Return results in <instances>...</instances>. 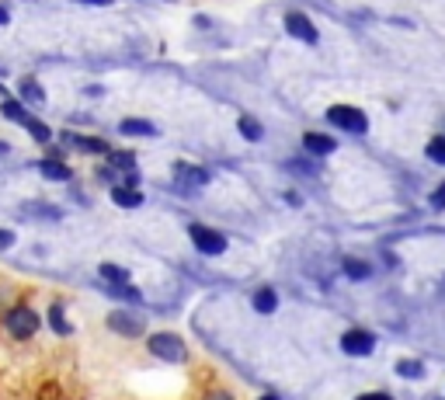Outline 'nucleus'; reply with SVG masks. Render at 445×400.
<instances>
[{
    "label": "nucleus",
    "instance_id": "1",
    "mask_svg": "<svg viewBox=\"0 0 445 400\" xmlns=\"http://www.w3.org/2000/svg\"><path fill=\"white\" fill-rule=\"evenodd\" d=\"M327 122H331L334 129H344V132H355V136H362V132L369 129L365 112H358V108H351V105H334V108H327Z\"/></svg>",
    "mask_w": 445,
    "mask_h": 400
},
{
    "label": "nucleus",
    "instance_id": "2",
    "mask_svg": "<svg viewBox=\"0 0 445 400\" xmlns=\"http://www.w3.org/2000/svg\"><path fill=\"white\" fill-rule=\"evenodd\" d=\"M4 327H8V334H11V338H21V341H25V338H32V334H35V327H39V313H35L32 306H25V303H21V306H11V310H8V317H4Z\"/></svg>",
    "mask_w": 445,
    "mask_h": 400
},
{
    "label": "nucleus",
    "instance_id": "3",
    "mask_svg": "<svg viewBox=\"0 0 445 400\" xmlns=\"http://www.w3.org/2000/svg\"><path fill=\"white\" fill-rule=\"evenodd\" d=\"M146 348L157 355V358H167V362H184V341L177 334H153L146 341Z\"/></svg>",
    "mask_w": 445,
    "mask_h": 400
},
{
    "label": "nucleus",
    "instance_id": "4",
    "mask_svg": "<svg viewBox=\"0 0 445 400\" xmlns=\"http://www.w3.org/2000/svg\"><path fill=\"white\" fill-rule=\"evenodd\" d=\"M188 237L195 241V247L202 251V254H222V251H227V237H222L219 230H209V227H191L188 230Z\"/></svg>",
    "mask_w": 445,
    "mask_h": 400
},
{
    "label": "nucleus",
    "instance_id": "5",
    "mask_svg": "<svg viewBox=\"0 0 445 400\" xmlns=\"http://www.w3.org/2000/svg\"><path fill=\"white\" fill-rule=\"evenodd\" d=\"M372 348H376V338H372L369 331H362V327L344 331V338H341V351H348V355H355V358L372 355Z\"/></svg>",
    "mask_w": 445,
    "mask_h": 400
},
{
    "label": "nucleus",
    "instance_id": "6",
    "mask_svg": "<svg viewBox=\"0 0 445 400\" xmlns=\"http://www.w3.org/2000/svg\"><path fill=\"white\" fill-rule=\"evenodd\" d=\"M286 32L293 35V39H299V42H306V46H317V28H313V21L306 18V15H299V11H293V15H286Z\"/></svg>",
    "mask_w": 445,
    "mask_h": 400
},
{
    "label": "nucleus",
    "instance_id": "7",
    "mask_svg": "<svg viewBox=\"0 0 445 400\" xmlns=\"http://www.w3.org/2000/svg\"><path fill=\"white\" fill-rule=\"evenodd\" d=\"M303 150L313 153V157H327V153L338 150V143H334L331 136H324V132H306V136H303Z\"/></svg>",
    "mask_w": 445,
    "mask_h": 400
},
{
    "label": "nucleus",
    "instance_id": "8",
    "mask_svg": "<svg viewBox=\"0 0 445 400\" xmlns=\"http://www.w3.org/2000/svg\"><path fill=\"white\" fill-rule=\"evenodd\" d=\"M112 202L122 206V209H139L143 206V191L129 188V184H119V188H112Z\"/></svg>",
    "mask_w": 445,
    "mask_h": 400
},
{
    "label": "nucleus",
    "instance_id": "9",
    "mask_svg": "<svg viewBox=\"0 0 445 400\" xmlns=\"http://www.w3.org/2000/svg\"><path fill=\"white\" fill-rule=\"evenodd\" d=\"M108 327L119 331V334H129V338H136V334L143 331V324H139L136 317H129V313H112V317H108Z\"/></svg>",
    "mask_w": 445,
    "mask_h": 400
},
{
    "label": "nucleus",
    "instance_id": "10",
    "mask_svg": "<svg viewBox=\"0 0 445 400\" xmlns=\"http://www.w3.org/2000/svg\"><path fill=\"white\" fill-rule=\"evenodd\" d=\"M177 181H181L184 188H198V184H205V181H209V174H205L202 167H188V164H177Z\"/></svg>",
    "mask_w": 445,
    "mask_h": 400
},
{
    "label": "nucleus",
    "instance_id": "11",
    "mask_svg": "<svg viewBox=\"0 0 445 400\" xmlns=\"http://www.w3.org/2000/svg\"><path fill=\"white\" fill-rule=\"evenodd\" d=\"M254 310H258V313H275V310H279L275 289H258V293H254Z\"/></svg>",
    "mask_w": 445,
    "mask_h": 400
},
{
    "label": "nucleus",
    "instance_id": "12",
    "mask_svg": "<svg viewBox=\"0 0 445 400\" xmlns=\"http://www.w3.org/2000/svg\"><path fill=\"white\" fill-rule=\"evenodd\" d=\"M122 132H125V136H153L157 129H153V122H146V119H125V122H122Z\"/></svg>",
    "mask_w": 445,
    "mask_h": 400
},
{
    "label": "nucleus",
    "instance_id": "13",
    "mask_svg": "<svg viewBox=\"0 0 445 400\" xmlns=\"http://www.w3.org/2000/svg\"><path fill=\"white\" fill-rule=\"evenodd\" d=\"M49 181H70V167L67 164H60V160H42V167H39Z\"/></svg>",
    "mask_w": 445,
    "mask_h": 400
},
{
    "label": "nucleus",
    "instance_id": "14",
    "mask_svg": "<svg viewBox=\"0 0 445 400\" xmlns=\"http://www.w3.org/2000/svg\"><path fill=\"white\" fill-rule=\"evenodd\" d=\"M344 275L362 282V279H369V275H372V268H369L365 261H358V258H344Z\"/></svg>",
    "mask_w": 445,
    "mask_h": 400
},
{
    "label": "nucleus",
    "instance_id": "15",
    "mask_svg": "<svg viewBox=\"0 0 445 400\" xmlns=\"http://www.w3.org/2000/svg\"><path fill=\"white\" fill-rule=\"evenodd\" d=\"M101 279H105L108 286H125V282H129V272L119 268V265H101Z\"/></svg>",
    "mask_w": 445,
    "mask_h": 400
},
{
    "label": "nucleus",
    "instance_id": "16",
    "mask_svg": "<svg viewBox=\"0 0 445 400\" xmlns=\"http://www.w3.org/2000/svg\"><path fill=\"white\" fill-rule=\"evenodd\" d=\"M396 376H403V379H421V376H424V365L414 362V358H400V362H396Z\"/></svg>",
    "mask_w": 445,
    "mask_h": 400
},
{
    "label": "nucleus",
    "instance_id": "17",
    "mask_svg": "<svg viewBox=\"0 0 445 400\" xmlns=\"http://www.w3.org/2000/svg\"><path fill=\"white\" fill-rule=\"evenodd\" d=\"M18 91H21V98H25V101H32V105H42V101H46V91H42L35 80H21V87H18Z\"/></svg>",
    "mask_w": 445,
    "mask_h": 400
},
{
    "label": "nucleus",
    "instance_id": "18",
    "mask_svg": "<svg viewBox=\"0 0 445 400\" xmlns=\"http://www.w3.org/2000/svg\"><path fill=\"white\" fill-rule=\"evenodd\" d=\"M73 146H80V150H87V153H108V146L101 143V139H91V136H67Z\"/></svg>",
    "mask_w": 445,
    "mask_h": 400
},
{
    "label": "nucleus",
    "instance_id": "19",
    "mask_svg": "<svg viewBox=\"0 0 445 400\" xmlns=\"http://www.w3.org/2000/svg\"><path fill=\"white\" fill-rule=\"evenodd\" d=\"M25 129H32V136H35L39 143H49V139H53V132H49V129H46L39 119H32V115L25 119Z\"/></svg>",
    "mask_w": 445,
    "mask_h": 400
},
{
    "label": "nucleus",
    "instance_id": "20",
    "mask_svg": "<svg viewBox=\"0 0 445 400\" xmlns=\"http://www.w3.org/2000/svg\"><path fill=\"white\" fill-rule=\"evenodd\" d=\"M428 157H431L435 164L445 167V136H435V139L428 143Z\"/></svg>",
    "mask_w": 445,
    "mask_h": 400
},
{
    "label": "nucleus",
    "instance_id": "21",
    "mask_svg": "<svg viewBox=\"0 0 445 400\" xmlns=\"http://www.w3.org/2000/svg\"><path fill=\"white\" fill-rule=\"evenodd\" d=\"M49 320H53V331H60V334H70V324L63 320V306H53V310H49Z\"/></svg>",
    "mask_w": 445,
    "mask_h": 400
},
{
    "label": "nucleus",
    "instance_id": "22",
    "mask_svg": "<svg viewBox=\"0 0 445 400\" xmlns=\"http://www.w3.org/2000/svg\"><path fill=\"white\" fill-rule=\"evenodd\" d=\"M4 115H8V119H18L21 125H25V119H28V112H25L18 101H8V105H4Z\"/></svg>",
    "mask_w": 445,
    "mask_h": 400
},
{
    "label": "nucleus",
    "instance_id": "23",
    "mask_svg": "<svg viewBox=\"0 0 445 400\" xmlns=\"http://www.w3.org/2000/svg\"><path fill=\"white\" fill-rule=\"evenodd\" d=\"M241 132H244L247 139H261V125H258L254 119H241Z\"/></svg>",
    "mask_w": 445,
    "mask_h": 400
},
{
    "label": "nucleus",
    "instance_id": "24",
    "mask_svg": "<svg viewBox=\"0 0 445 400\" xmlns=\"http://www.w3.org/2000/svg\"><path fill=\"white\" fill-rule=\"evenodd\" d=\"M112 296L129 299V303H136V299H139V293H136V289H129V286H112Z\"/></svg>",
    "mask_w": 445,
    "mask_h": 400
},
{
    "label": "nucleus",
    "instance_id": "25",
    "mask_svg": "<svg viewBox=\"0 0 445 400\" xmlns=\"http://www.w3.org/2000/svg\"><path fill=\"white\" fill-rule=\"evenodd\" d=\"M431 209H445V181L438 184V191L431 195Z\"/></svg>",
    "mask_w": 445,
    "mask_h": 400
},
{
    "label": "nucleus",
    "instance_id": "26",
    "mask_svg": "<svg viewBox=\"0 0 445 400\" xmlns=\"http://www.w3.org/2000/svg\"><path fill=\"white\" fill-rule=\"evenodd\" d=\"M8 244H15V234L11 230H0V247H8Z\"/></svg>",
    "mask_w": 445,
    "mask_h": 400
},
{
    "label": "nucleus",
    "instance_id": "27",
    "mask_svg": "<svg viewBox=\"0 0 445 400\" xmlns=\"http://www.w3.org/2000/svg\"><path fill=\"white\" fill-rule=\"evenodd\" d=\"M358 400H393V397L390 393H362Z\"/></svg>",
    "mask_w": 445,
    "mask_h": 400
},
{
    "label": "nucleus",
    "instance_id": "28",
    "mask_svg": "<svg viewBox=\"0 0 445 400\" xmlns=\"http://www.w3.org/2000/svg\"><path fill=\"white\" fill-rule=\"evenodd\" d=\"M205 400H234V397H230V393H222V390H212Z\"/></svg>",
    "mask_w": 445,
    "mask_h": 400
},
{
    "label": "nucleus",
    "instance_id": "29",
    "mask_svg": "<svg viewBox=\"0 0 445 400\" xmlns=\"http://www.w3.org/2000/svg\"><path fill=\"white\" fill-rule=\"evenodd\" d=\"M84 4H98V8H108L112 0H84Z\"/></svg>",
    "mask_w": 445,
    "mask_h": 400
},
{
    "label": "nucleus",
    "instance_id": "30",
    "mask_svg": "<svg viewBox=\"0 0 445 400\" xmlns=\"http://www.w3.org/2000/svg\"><path fill=\"white\" fill-rule=\"evenodd\" d=\"M4 21H8V11H4V8H0V25H4Z\"/></svg>",
    "mask_w": 445,
    "mask_h": 400
},
{
    "label": "nucleus",
    "instance_id": "31",
    "mask_svg": "<svg viewBox=\"0 0 445 400\" xmlns=\"http://www.w3.org/2000/svg\"><path fill=\"white\" fill-rule=\"evenodd\" d=\"M261 400H279V397H261Z\"/></svg>",
    "mask_w": 445,
    "mask_h": 400
}]
</instances>
